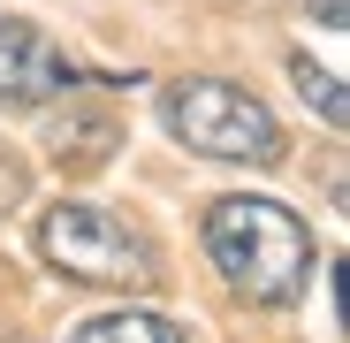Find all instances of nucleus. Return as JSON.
I'll return each mask as SVG.
<instances>
[{"label": "nucleus", "mask_w": 350, "mask_h": 343, "mask_svg": "<svg viewBox=\"0 0 350 343\" xmlns=\"http://www.w3.org/2000/svg\"><path fill=\"white\" fill-rule=\"evenodd\" d=\"M289 77H297V99L320 114L327 130H342L350 123V92H342V77L327 69V62H312V53H297V62H289Z\"/></svg>", "instance_id": "obj_6"}, {"label": "nucleus", "mask_w": 350, "mask_h": 343, "mask_svg": "<svg viewBox=\"0 0 350 343\" xmlns=\"http://www.w3.org/2000/svg\"><path fill=\"white\" fill-rule=\"evenodd\" d=\"M62 84H77V62L38 23L0 16V99H8V107H46Z\"/></svg>", "instance_id": "obj_4"}, {"label": "nucleus", "mask_w": 350, "mask_h": 343, "mask_svg": "<svg viewBox=\"0 0 350 343\" xmlns=\"http://www.w3.org/2000/svg\"><path fill=\"white\" fill-rule=\"evenodd\" d=\"M206 259L244 305H297L312 290V229L282 199H213L206 206Z\"/></svg>", "instance_id": "obj_1"}, {"label": "nucleus", "mask_w": 350, "mask_h": 343, "mask_svg": "<svg viewBox=\"0 0 350 343\" xmlns=\"http://www.w3.org/2000/svg\"><path fill=\"white\" fill-rule=\"evenodd\" d=\"M38 244H46V259L62 267L69 282H99V290H145V282H152L145 244H137L114 214H99V206H84V199L53 206V214L38 221Z\"/></svg>", "instance_id": "obj_3"}, {"label": "nucleus", "mask_w": 350, "mask_h": 343, "mask_svg": "<svg viewBox=\"0 0 350 343\" xmlns=\"http://www.w3.org/2000/svg\"><path fill=\"white\" fill-rule=\"evenodd\" d=\"M69 343H183V328L175 320H160V313H99V320H84Z\"/></svg>", "instance_id": "obj_5"}, {"label": "nucleus", "mask_w": 350, "mask_h": 343, "mask_svg": "<svg viewBox=\"0 0 350 343\" xmlns=\"http://www.w3.org/2000/svg\"><path fill=\"white\" fill-rule=\"evenodd\" d=\"M160 123L175 130V145H191L206 160H237V168H274L282 160V123L267 114V99H252L244 84H221V77L167 84Z\"/></svg>", "instance_id": "obj_2"}, {"label": "nucleus", "mask_w": 350, "mask_h": 343, "mask_svg": "<svg viewBox=\"0 0 350 343\" xmlns=\"http://www.w3.org/2000/svg\"><path fill=\"white\" fill-rule=\"evenodd\" d=\"M23 199V160H0V206Z\"/></svg>", "instance_id": "obj_7"}]
</instances>
